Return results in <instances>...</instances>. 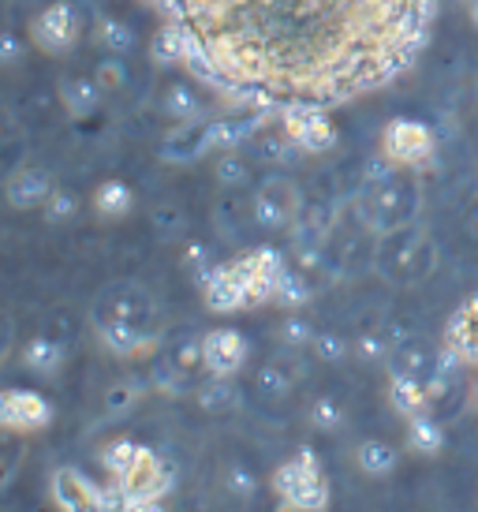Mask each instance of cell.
<instances>
[{"mask_svg": "<svg viewBox=\"0 0 478 512\" xmlns=\"http://www.w3.org/2000/svg\"><path fill=\"white\" fill-rule=\"evenodd\" d=\"M471 408H475V412H478V378H475V382H471Z\"/></svg>", "mask_w": 478, "mask_h": 512, "instance_id": "47", "label": "cell"}, {"mask_svg": "<svg viewBox=\"0 0 478 512\" xmlns=\"http://www.w3.org/2000/svg\"><path fill=\"white\" fill-rule=\"evenodd\" d=\"M430 385L422 382V378H389V404H393L396 415H419L430 408Z\"/></svg>", "mask_w": 478, "mask_h": 512, "instance_id": "29", "label": "cell"}, {"mask_svg": "<svg viewBox=\"0 0 478 512\" xmlns=\"http://www.w3.org/2000/svg\"><path fill=\"white\" fill-rule=\"evenodd\" d=\"M404 172L408 169L393 165L385 154H381L378 161H370L363 187H359V195H355V217H359V225H363L366 232L385 236V232H393V228H404V225H411V221H419L422 195Z\"/></svg>", "mask_w": 478, "mask_h": 512, "instance_id": "2", "label": "cell"}, {"mask_svg": "<svg viewBox=\"0 0 478 512\" xmlns=\"http://www.w3.org/2000/svg\"><path fill=\"white\" fill-rule=\"evenodd\" d=\"M206 374H239L251 359V341L232 326H217L202 337Z\"/></svg>", "mask_w": 478, "mask_h": 512, "instance_id": "15", "label": "cell"}, {"mask_svg": "<svg viewBox=\"0 0 478 512\" xmlns=\"http://www.w3.org/2000/svg\"><path fill=\"white\" fill-rule=\"evenodd\" d=\"M124 498V509H150L172 490V471L161 464V456L150 453L146 445H139L135 460L127 464L120 479H109Z\"/></svg>", "mask_w": 478, "mask_h": 512, "instance_id": "9", "label": "cell"}, {"mask_svg": "<svg viewBox=\"0 0 478 512\" xmlns=\"http://www.w3.org/2000/svg\"><path fill=\"white\" fill-rule=\"evenodd\" d=\"M281 128L296 139L303 154H329L340 143L337 124L329 120L322 105H284L281 109Z\"/></svg>", "mask_w": 478, "mask_h": 512, "instance_id": "12", "label": "cell"}, {"mask_svg": "<svg viewBox=\"0 0 478 512\" xmlns=\"http://www.w3.org/2000/svg\"><path fill=\"white\" fill-rule=\"evenodd\" d=\"M467 19H471V27L478 30V0H467Z\"/></svg>", "mask_w": 478, "mask_h": 512, "instance_id": "46", "label": "cell"}, {"mask_svg": "<svg viewBox=\"0 0 478 512\" xmlns=\"http://www.w3.org/2000/svg\"><path fill=\"white\" fill-rule=\"evenodd\" d=\"M53 176L38 165H23V169L8 172V180H4V199L12 210H42L45 199L53 195Z\"/></svg>", "mask_w": 478, "mask_h": 512, "instance_id": "16", "label": "cell"}, {"mask_svg": "<svg viewBox=\"0 0 478 512\" xmlns=\"http://www.w3.org/2000/svg\"><path fill=\"white\" fill-rule=\"evenodd\" d=\"M53 419H57L53 404L34 389L12 385L0 393V427L8 434H42L53 427Z\"/></svg>", "mask_w": 478, "mask_h": 512, "instance_id": "13", "label": "cell"}, {"mask_svg": "<svg viewBox=\"0 0 478 512\" xmlns=\"http://www.w3.org/2000/svg\"><path fill=\"white\" fill-rule=\"evenodd\" d=\"M445 344L464 359L467 367H478V296L456 307V314L445 326Z\"/></svg>", "mask_w": 478, "mask_h": 512, "instance_id": "19", "label": "cell"}, {"mask_svg": "<svg viewBox=\"0 0 478 512\" xmlns=\"http://www.w3.org/2000/svg\"><path fill=\"white\" fill-rule=\"evenodd\" d=\"M381 154L389 157L393 165H400V169L419 172V169H430V165H434L437 139L422 120L396 116V120H389L385 131H381Z\"/></svg>", "mask_w": 478, "mask_h": 512, "instance_id": "10", "label": "cell"}, {"mask_svg": "<svg viewBox=\"0 0 478 512\" xmlns=\"http://www.w3.org/2000/svg\"><path fill=\"white\" fill-rule=\"evenodd\" d=\"M94 38H98V45L105 49V53H116V57H131V53H135V45H139L135 30L127 27V23H120L116 15H98V23H94Z\"/></svg>", "mask_w": 478, "mask_h": 512, "instance_id": "35", "label": "cell"}, {"mask_svg": "<svg viewBox=\"0 0 478 512\" xmlns=\"http://www.w3.org/2000/svg\"><path fill=\"white\" fill-rule=\"evenodd\" d=\"M213 180L221 187H228V191H236V187H243L251 180V165L239 157V150H225V154L213 157Z\"/></svg>", "mask_w": 478, "mask_h": 512, "instance_id": "39", "label": "cell"}, {"mask_svg": "<svg viewBox=\"0 0 478 512\" xmlns=\"http://www.w3.org/2000/svg\"><path fill=\"white\" fill-rule=\"evenodd\" d=\"M183 270L191 273L195 281H202L206 273L213 270V262H210V255H206V247L202 243H187V255H183Z\"/></svg>", "mask_w": 478, "mask_h": 512, "instance_id": "44", "label": "cell"}, {"mask_svg": "<svg viewBox=\"0 0 478 512\" xmlns=\"http://www.w3.org/2000/svg\"><path fill=\"white\" fill-rule=\"evenodd\" d=\"M434 359L437 352H430L426 344L419 341H400L393 344V352H389V378H430V370H434Z\"/></svg>", "mask_w": 478, "mask_h": 512, "instance_id": "25", "label": "cell"}, {"mask_svg": "<svg viewBox=\"0 0 478 512\" xmlns=\"http://www.w3.org/2000/svg\"><path fill=\"white\" fill-rule=\"evenodd\" d=\"M314 296V285L307 281V273L299 270V266H284L281 277H277V292H273V303L281 307V311H303Z\"/></svg>", "mask_w": 478, "mask_h": 512, "instance_id": "30", "label": "cell"}, {"mask_svg": "<svg viewBox=\"0 0 478 512\" xmlns=\"http://www.w3.org/2000/svg\"><path fill=\"white\" fill-rule=\"evenodd\" d=\"M288 266V258L277 251V247H254L247 255H239L228 262L232 270V281L239 288V307L251 311V307H266L273 303V292H277V277Z\"/></svg>", "mask_w": 478, "mask_h": 512, "instance_id": "5", "label": "cell"}, {"mask_svg": "<svg viewBox=\"0 0 478 512\" xmlns=\"http://www.w3.org/2000/svg\"><path fill=\"white\" fill-rule=\"evenodd\" d=\"M198 292H202V303L217 314H232V311H243L239 307V288L232 281V270H228V262L221 266H213L202 281H198Z\"/></svg>", "mask_w": 478, "mask_h": 512, "instance_id": "26", "label": "cell"}, {"mask_svg": "<svg viewBox=\"0 0 478 512\" xmlns=\"http://www.w3.org/2000/svg\"><path fill=\"white\" fill-rule=\"evenodd\" d=\"M23 53H27V45H23V38L19 34H4L0 38V68H19L23 64Z\"/></svg>", "mask_w": 478, "mask_h": 512, "instance_id": "45", "label": "cell"}, {"mask_svg": "<svg viewBox=\"0 0 478 512\" xmlns=\"http://www.w3.org/2000/svg\"><path fill=\"white\" fill-rule=\"evenodd\" d=\"M187 53H191V42H187V34L180 30V23L165 19L154 30V38H150V60H154L157 68H176V64L187 60Z\"/></svg>", "mask_w": 478, "mask_h": 512, "instance_id": "27", "label": "cell"}, {"mask_svg": "<svg viewBox=\"0 0 478 512\" xmlns=\"http://www.w3.org/2000/svg\"><path fill=\"white\" fill-rule=\"evenodd\" d=\"M434 262L437 251L419 221L378 236V247H374V270L393 285H419L422 277H430Z\"/></svg>", "mask_w": 478, "mask_h": 512, "instance_id": "3", "label": "cell"}, {"mask_svg": "<svg viewBox=\"0 0 478 512\" xmlns=\"http://www.w3.org/2000/svg\"><path fill=\"white\" fill-rule=\"evenodd\" d=\"M94 79H98V86L105 90V94H120V90L131 83L127 60L116 57V53H105V57L98 60V68H94Z\"/></svg>", "mask_w": 478, "mask_h": 512, "instance_id": "42", "label": "cell"}, {"mask_svg": "<svg viewBox=\"0 0 478 512\" xmlns=\"http://www.w3.org/2000/svg\"><path fill=\"white\" fill-rule=\"evenodd\" d=\"M27 38L45 57H68L83 38V12L68 0H53L30 19Z\"/></svg>", "mask_w": 478, "mask_h": 512, "instance_id": "8", "label": "cell"}, {"mask_svg": "<svg viewBox=\"0 0 478 512\" xmlns=\"http://www.w3.org/2000/svg\"><path fill=\"white\" fill-rule=\"evenodd\" d=\"M79 210H83V202H79L75 191H68V187H53V195H49L42 206V217H45V225L64 228L79 217Z\"/></svg>", "mask_w": 478, "mask_h": 512, "instance_id": "37", "label": "cell"}, {"mask_svg": "<svg viewBox=\"0 0 478 512\" xmlns=\"http://www.w3.org/2000/svg\"><path fill=\"white\" fill-rule=\"evenodd\" d=\"M408 427H404V445H408L411 456H422V460H434V456L445 453V427L437 423L430 412H419L404 419Z\"/></svg>", "mask_w": 478, "mask_h": 512, "instance_id": "22", "label": "cell"}, {"mask_svg": "<svg viewBox=\"0 0 478 512\" xmlns=\"http://www.w3.org/2000/svg\"><path fill=\"white\" fill-rule=\"evenodd\" d=\"M228 94L344 105L408 72L434 0H157Z\"/></svg>", "mask_w": 478, "mask_h": 512, "instance_id": "1", "label": "cell"}, {"mask_svg": "<svg viewBox=\"0 0 478 512\" xmlns=\"http://www.w3.org/2000/svg\"><path fill=\"white\" fill-rule=\"evenodd\" d=\"M277 505L288 512H322L329 509V479L314 449H299L273 471Z\"/></svg>", "mask_w": 478, "mask_h": 512, "instance_id": "4", "label": "cell"}, {"mask_svg": "<svg viewBox=\"0 0 478 512\" xmlns=\"http://www.w3.org/2000/svg\"><path fill=\"white\" fill-rule=\"evenodd\" d=\"M49 498L57 509H68V512H90V509H124V498H120V490L113 483L109 486H98L86 471L71 468H53L49 475Z\"/></svg>", "mask_w": 478, "mask_h": 512, "instance_id": "11", "label": "cell"}, {"mask_svg": "<svg viewBox=\"0 0 478 512\" xmlns=\"http://www.w3.org/2000/svg\"><path fill=\"white\" fill-rule=\"evenodd\" d=\"M352 464L366 479H389V475H396V468H400V453H396L393 441L363 438L352 449Z\"/></svg>", "mask_w": 478, "mask_h": 512, "instance_id": "21", "label": "cell"}, {"mask_svg": "<svg viewBox=\"0 0 478 512\" xmlns=\"http://www.w3.org/2000/svg\"><path fill=\"white\" fill-rule=\"evenodd\" d=\"M251 146H254V157H258V161H269V165H292V161H296V154H299L296 139H292L284 128L269 131V124L254 135Z\"/></svg>", "mask_w": 478, "mask_h": 512, "instance_id": "34", "label": "cell"}, {"mask_svg": "<svg viewBox=\"0 0 478 512\" xmlns=\"http://www.w3.org/2000/svg\"><path fill=\"white\" fill-rule=\"evenodd\" d=\"M169 363L180 370L183 378H191L198 370H206V356H202V337H183L169 348Z\"/></svg>", "mask_w": 478, "mask_h": 512, "instance_id": "41", "label": "cell"}, {"mask_svg": "<svg viewBox=\"0 0 478 512\" xmlns=\"http://www.w3.org/2000/svg\"><path fill=\"white\" fill-rule=\"evenodd\" d=\"M310 356L325 363V367H340V363H348L355 356V341L340 337V333H318L314 344H310Z\"/></svg>", "mask_w": 478, "mask_h": 512, "instance_id": "38", "label": "cell"}, {"mask_svg": "<svg viewBox=\"0 0 478 512\" xmlns=\"http://www.w3.org/2000/svg\"><path fill=\"white\" fill-rule=\"evenodd\" d=\"M90 322H139V326L161 329V307L154 292L139 281H113L105 285L90 307Z\"/></svg>", "mask_w": 478, "mask_h": 512, "instance_id": "6", "label": "cell"}, {"mask_svg": "<svg viewBox=\"0 0 478 512\" xmlns=\"http://www.w3.org/2000/svg\"><path fill=\"white\" fill-rule=\"evenodd\" d=\"M64 359H68V352H64V344L53 341V337H30V341H23V348H19V363H23L30 374H38V378H57L60 367H64Z\"/></svg>", "mask_w": 478, "mask_h": 512, "instance_id": "24", "label": "cell"}, {"mask_svg": "<svg viewBox=\"0 0 478 512\" xmlns=\"http://www.w3.org/2000/svg\"><path fill=\"white\" fill-rule=\"evenodd\" d=\"M299 378H303L299 352H296V348H281V356H273L269 363H262V367H258V374H254V385H258V393H262L266 400H288Z\"/></svg>", "mask_w": 478, "mask_h": 512, "instance_id": "17", "label": "cell"}, {"mask_svg": "<svg viewBox=\"0 0 478 512\" xmlns=\"http://www.w3.org/2000/svg\"><path fill=\"white\" fill-rule=\"evenodd\" d=\"M303 191L288 176H266L251 195V221L262 232H288L303 217Z\"/></svg>", "mask_w": 478, "mask_h": 512, "instance_id": "7", "label": "cell"}, {"mask_svg": "<svg viewBox=\"0 0 478 512\" xmlns=\"http://www.w3.org/2000/svg\"><path fill=\"white\" fill-rule=\"evenodd\" d=\"M464 4H467V0H464Z\"/></svg>", "mask_w": 478, "mask_h": 512, "instance_id": "49", "label": "cell"}, {"mask_svg": "<svg viewBox=\"0 0 478 512\" xmlns=\"http://www.w3.org/2000/svg\"><path fill=\"white\" fill-rule=\"evenodd\" d=\"M307 423L318 434H340V430L348 427V404L337 393H318L307 404Z\"/></svg>", "mask_w": 478, "mask_h": 512, "instance_id": "28", "label": "cell"}, {"mask_svg": "<svg viewBox=\"0 0 478 512\" xmlns=\"http://www.w3.org/2000/svg\"><path fill=\"white\" fill-rule=\"evenodd\" d=\"M90 210L98 214V221H124L131 210H135V191L124 180H101L90 195Z\"/></svg>", "mask_w": 478, "mask_h": 512, "instance_id": "23", "label": "cell"}, {"mask_svg": "<svg viewBox=\"0 0 478 512\" xmlns=\"http://www.w3.org/2000/svg\"><path fill=\"white\" fill-rule=\"evenodd\" d=\"M161 109H165V116H172L180 128H187V124H198V116H202V98L195 94V86L191 83H169L165 86V94H161Z\"/></svg>", "mask_w": 478, "mask_h": 512, "instance_id": "31", "label": "cell"}, {"mask_svg": "<svg viewBox=\"0 0 478 512\" xmlns=\"http://www.w3.org/2000/svg\"><path fill=\"white\" fill-rule=\"evenodd\" d=\"M475 176H478V165H475Z\"/></svg>", "mask_w": 478, "mask_h": 512, "instance_id": "48", "label": "cell"}, {"mask_svg": "<svg viewBox=\"0 0 478 512\" xmlns=\"http://www.w3.org/2000/svg\"><path fill=\"white\" fill-rule=\"evenodd\" d=\"M135 453H139V441H131V438H113L105 449L98 453L101 460V468H105V475L109 479H120L127 471V464L135 460Z\"/></svg>", "mask_w": 478, "mask_h": 512, "instance_id": "40", "label": "cell"}, {"mask_svg": "<svg viewBox=\"0 0 478 512\" xmlns=\"http://www.w3.org/2000/svg\"><path fill=\"white\" fill-rule=\"evenodd\" d=\"M258 475H254L251 464H243V460H228L225 468H221V494L228 501H236V505H251L258 498Z\"/></svg>", "mask_w": 478, "mask_h": 512, "instance_id": "32", "label": "cell"}, {"mask_svg": "<svg viewBox=\"0 0 478 512\" xmlns=\"http://www.w3.org/2000/svg\"><path fill=\"white\" fill-rule=\"evenodd\" d=\"M142 393H146V382H142V378H131V374L116 378V382L105 389V397H101L105 419H120V415L135 412L142 404Z\"/></svg>", "mask_w": 478, "mask_h": 512, "instance_id": "33", "label": "cell"}, {"mask_svg": "<svg viewBox=\"0 0 478 512\" xmlns=\"http://www.w3.org/2000/svg\"><path fill=\"white\" fill-rule=\"evenodd\" d=\"M314 337H318V329L310 326L307 314L299 311H288L277 322V344L281 348H296V352H310V344H314Z\"/></svg>", "mask_w": 478, "mask_h": 512, "instance_id": "36", "label": "cell"}, {"mask_svg": "<svg viewBox=\"0 0 478 512\" xmlns=\"http://www.w3.org/2000/svg\"><path fill=\"white\" fill-rule=\"evenodd\" d=\"M195 404L206 415H228L243 404V389H239L236 374H210L195 385Z\"/></svg>", "mask_w": 478, "mask_h": 512, "instance_id": "20", "label": "cell"}, {"mask_svg": "<svg viewBox=\"0 0 478 512\" xmlns=\"http://www.w3.org/2000/svg\"><path fill=\"white\" fill-rule=\"evenodd\" d=\"M389 352H393V341H389V337H381V333H363V337L355 341V359L366 363V367H381V363H389Z\"/></svg>", "mask_w": 478, "mask_h": 512, "instance_id": "43", "label": "cell"}, {"mask_svg": "<svg viewBox=\"0 0 478 512\" xmlns=\"http://www.w3.org/2000/svg\"><path fill=\"white\" fill-rule=\"evenodd\" d=\"M57 98L71 120H90V116H98L105 90L98 86L94 75H60Z\"/></svg>", "mask_w": 478, "mask_h": 512, "instance_id": "18", "label": "cell"}, {"mask_svg": "<svg viewBox=\"0 0 478 512\" xmlns=\"http://www.w3.org/2000/svg\"><path fill=\"white\" fill-rule=\"evenodd\" d=\"M101 348L116 359H142L161 344V329L139 326V322H98L94 326Z\"/></svg>", "mask_w": 478, "mask_h": 512, "instance_id": "14", "label": "cell"}]
</instances>
